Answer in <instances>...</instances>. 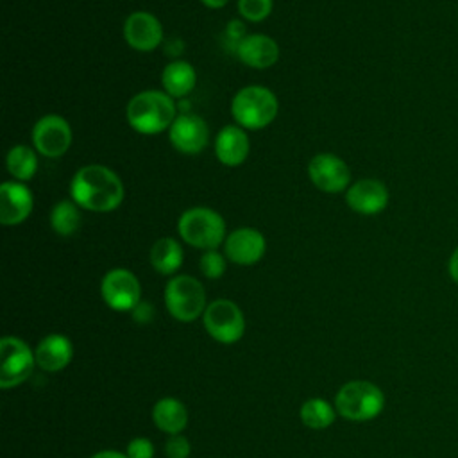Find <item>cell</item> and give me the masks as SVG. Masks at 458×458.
<instances>
[{"instance_id": "7", "label": "cell", "mask_w": 458, "mask_h": 458, "mask_svg": "<svg viewBox=\"0 0 458 458\" xmlns=\"http://www.w3.org/2000/svg\"><path fill=\"white\" fill-rule=\"evenodd\" d=\"M36 365V356L30 347L16 336L0 340V386L14 388L29 379Z\"/></svg>"}, {"instance_id": "21", "label": "cell", "mask_w": 458, "mask_h": 458, "mask_svg": "<svg viewBox=\"0 0 458 458\" xmlns=\"http://www.w3.org/2000/svg\"><path fill=\"white\" fill-rule=\"evenodd\" d=\"M152 420L161 431L179 435L188 424V410L179 399L163 397L152 408Z\"/></svg>"}, {"instance_id": "16", "label": "cell", "mask_w": 458, "mask_h": 458, "mask_svg": "<svg viewBox=\"0 0 458 458\" xmlns=\"http://www.w3.org/2000/svg\"><path fill=\"white\" fill-rule=\"evenodd\" d=\"M347 206L360 215H377L388 204V190L377 179H360L345 190Z\"/></svg>"}, {"instance_id": "31", "label": "cell", "mask_w": 458, "mask_h": 458, "mask_svg": "<svg viewBox=\"0 0 458 458\" xmlns=\"http://www.w3.org/2000/svg\"><path fill=\"white\" fill-rule=\"evenodd\" d=\"M132 318L138 324H148L154 318V306L147 301H140L132 310Z\"/></svg>"}, {"instance_id": "20", "label": "cell", "mask_w": 458, "mask_h": 458, "mask_svg": "<svg viewBox=\"0 0 458 458\" xmlns=\"http://www.w3.org/2000/svg\"><path fill=\"white\" fill-rule=\"evenodd\" d=\"M161 82L165 93H168L174 100L184 98L197 84V72L188 61H172L165 66Z\"/></svg>"}, {"instance_id": "28", "label": "cell", "mask_w": 458, "mask_h": 458, "mask_svg": "<svg viewBox=\"0 0 458 458\" xmlns=\"http://www.w3.org/2000/svg\"><path fill=\"white\" fill-rule=\"evenodd\" d=\"M165 453H166L168 458H188L190 453H191V447H190V442H188L186 437H182V435H172V437L166 440Z\"/></svg>"}, {"instance_id": "15", "label": "cell", "mask_w": 458, "mask_h": 458, "mask_svg": "<svg viewBox=\"0 0 458 458\" xmlns=\"http://www.w3.org/2000/svg\"><path fill=\"white\" fill-rule=\"evenodd\" d=\"M34 197L30 188L20 181H5L0 186V222L18 225L32 213Z\"/></svg>"}, {"instance_id": "17", "label": "cell", "mask_w": 458, "mask_h": 458, "mask_svg": "<svg viewBox=\"0 0 458 458\" xmlns=\"http://www.w3.org/2000/svg\"><path fill=\"white\" fill-rule=\"evenodd\" d=\"M236 57L256 70L270 68L279 59L277 43L267 34H247L234 50Z\"/></svg>"}, {"instance_id": "35", "label": "cell", "mask_w": 458, "mask_h": 458, "mask_svg": "<svg viewBox=\"0 0 458 458\" xmlns=\"http://www.w3.org/2000/svg\"><path fill=\"white\" fill-rule=\"evenodd\" d=\"M209 9H222L229 0H200Z\"/></svg>"}, {"instance_id": "22", "label": "cell", "mask_w": 458, "mask_h": 458, "mask_svg": "<svg viewBox=\"0 0 458 458\" xmlns=\"http://www.w3.org/2000/svg\"><path fill=\"white\" fill-rule=\"evenodd\" d=\"M182 247L177 240L170 236L159 238L150 249V263L154 270L163 276H172L174 272H177L182 265Z\"/></svg>"}, {"instance_id": "14", "label": "cell", "mask_w": 458, "mask_h": 458, "mask_svg": "<svg viewBox=\"0 0 458 458\" xmlns=\"http://www.w3.org/2000/svg\"><path fill=\"white\" fill-rule=\"evenodd\" d=\"M267 250L265 236L254 227H240L227 234L224 254L234 265H254Z\"/></svg>"}, {"instance_id": "9", "label": "cell", "mask_w": 458, "mask_h": 458, "mask_svg": "<svg viewBox=\"0 0 458 458\" xmlns=\"http://www.w3.org/2000/svg\"><path fill=\"white\" fill-rule=\"evenodd\" d=\"M100 293L106 304L116 311H132L141 301L138 277L127 268L109 270L100 283Z\"/></svg>"}, {"instance_id": "23", "label": "cell", "mask_w": 458, "mask_h": 458, "mask_svg": "<svg viewBox=\"0 0 458 458\" xmlns=\"http://www.w3.org/2000/svg\"><path fill=\"white\" fill-rule=\"evenodd\" d=\"M5 166L11 177L20 182H27L38 170V156L29 145H14L5 157Z\"/></svg>"}, {"instance_id": "33", "label": "cell", "mask_w": 458, "mask_h": 458, "mask_svg": "<svg viewBox=\"0 0 458 458\" xmlns=\"http://www.w3.org/2000/svg\"><path fill=\"white\" fill-rule=\"evenodd\" d=\"M449 276L454 283H458V247L454 249V252L449 258Z\"/></svg>"}, {"instance_id": "25", "label": "cell", "mask_w": 458, "mask_h": 458, "mask_svg": "<svg viewBox=\"0 0 458 458\" xmlns=\"http://www.w3.org/2000/svg\"><path fill=\"white\" fill-rule=\"evenodd\" d=\"M335 408L322 397H311L301 406V420L311 429H326L333 424Z\"/></svg>"}, {"instance_id": "3", "label": "cell", "mask_w": 458, "mask_h": 458, "mask_svg": "<svg viewBox=\"0 0 458 458\" xmlns=\"http://www.w3.org/2000/svg\"><path fill=\"white\" fill-rule=\"evenodd\" d=\"M279 102L272 89L265 86H245L231 102L234 122L249 131H259L270 125L277 114Z\"/></svg>"}, {"instance_id": "34", "label": "cell", "mask_w": 458, "mask_h": 458, "mask_svg": "<svg viewBox=\"0 0 458 458\" xmlns=\"http://www.w3.org/2000/svg\"><path fill=\"white\" fill-rule=\"evenodd\" d=\"M91 458H129V456L123 454V453H120V451H111V449H107V451H98V453H95Z\"/></svg>"}, {"instance_id": "4", "label": "cell", "mask_w": 458, "mask_h": 458, "mask_svg": "<svg viewBox=\"0 0 458 458\" xmlns=\"http://www.w3.org/2000/svg\"><path fill=\"white\" fill-rule=\"evenodd\" d=\"M179 236L197 249H216L225 242V222L220 213L206 206L186 209L177 220Z\"/></svg>"}, {"instance_id": "18", "label": "cell", "mask_w": 458, "mask_h": 458, "mask_svg": "<svg viewBox=\"0 0 458 458\" xmlns=\"http://www.w3.org/2000/svg\"><path fill=\"white\" fill-rule=\"evenodd\" d=\"M250 150L247 132L240 125H225L215 138L216 159L225 166L242 165Z\"/></svg>"}, {"instance_id": "30", "label": "cell", "mask_w": 458, "mask_h": 458, "mask_svg": "<svg viewBox=\"0 0 458 458\" xmlns=\"http://www.w3.org/2000/svg\"><path fill=\"white\" fill-rule=\"evenodd\" d=\"M224 36H225V39H229V43H231L229 48L234 52L236 47H238V43L247 36V34H245V25H243L240 20H231V21L227 23V27H225Z\"/></svg>"}, {"instance_id": "10", "label": "cell", "mask_w": 458, "mask_h": 458, "mask_svg": "<svg viewBox=\"0 0 458 458\" xmlns=\"http://www.w3.org/2000/svg\"><path fill=\"white\" fill-rule=\"evenodd\" d=\"M73 140L70 123L59 114H45L32 127L34 148L45 157H61Z\"/></svg>"}, {"instance_id": "6", "label": "cell", "mask_w": 458, "mask_h": 458, "mask_svg": "<svg viewBox=\"0 0 458 458\" xmlns=\"http://www.w3.org/2000/svg\"><path fill=\"white\" fill-rule=\"evenodd\" d=\"M165 304L175 320L193 322L208 308L204 286L193 276H175L166 283Z\"/></svg>"}, {"instance_id": "1", "label": "cell", "mask_w": 458, "mask_h": 458, "mask_svg": "<svg viewBox=\"0 0 458 458\" xmlns=\"http://www.w3.org/2000/svg\"><path fill=\"white\" fill-rule=\"evenodd\" d=\"M72 200L93 213L114 211L123 200L120 177L104 165H86L79 168L70 182Z\"/></svg>"}, {"instance_id": "32", "label": "cell", "mask_w": 458, "mask_h": 458, "mask_svg": "<svg viewBox=\"0 0 458 458\" xmlns=\"http://www.w3.org/2000/svg\"><path fill=\"white\" fill-rule=\"evenodd\" d=\"M182 48H184V43H182L179 38H174V39H170V41L165 45L166 55H172V57L179 55V54L182 52Z\"/></svg>"}, {"instance_id": "2", "label": "cell", "mask_w": 458, "mask_h": 458, "mask_svg": "<svg viewBox=\"0 0 458 458\" xmlns=\"http://www.w3.org/2000/svg\"><path fill=\"white\" fill-rule=\"evenodd\" d=\"M177 107L175 100L157 89H145L136 93L127 107H125V118L127 123L140 134H157L174 123L177 118Z\"/></svg>"}, {"instance_id": "27", "label": "cell", "mask_w": 458, "mask_h": 458, "mask_svg": "<svg viewBox=\"0 0 458 458\" xmlns=\"http://www.w3.org/2000/svg\"><path fill=\"white\" fill-rule=\"evenodd\" d=\"M272 0H238V13L247 21H263L272 13Z\"/></svg>"}, {"instance_id": "26", "label": "cell", "mask_w": 458, "mask_h": 458, "mask_svg": "<svg viewBox=\"0 0 458 458\" xmlns=\"http://www.w3.org/2000/svg\"><path fill=\"white\" fill-rule=\"evenodd\" d=\"M225 254L218 252L216 249L204 250V254L199 259V268L208 279H218L225 272Z\"/></svg>"}, {"instance_id": "11", "label": "cell", "mask_w": 458, "mask_h": 458, "mask_svg": "<svg viewBox=\"0 0 458 458\" xmlns=\"http://www.w3.org/2000/svg\"><path fill=\"white\" fill-rule=\"evenodd\" d=\"M308 175L315 188L326 193H340L347 190L351 182V170L347 163L329 152L317 154L310 159Z\"/></svg>"}, {"instance_id": "13", "label": "cell", "mask_w": 458, "mask_h": 458, "mask_svg": "<svg viewBox=\"0 0 458 458\" xmlns=\"http://www.w3.org/2000/svg\"><path fill=\"white\" fill-rule=\"evenodd\" d=\"M125 43L138 52H152L163 41L161 21L145 11H136L123 23Z\"/></svg>"}, {"instance_id": "8", "label": "cell", "mask_w": 458, "mask_h": 458, "mask_svg": "<svg viewBox=\"0 0 458 458\" xmlns=\"http://www.w3.org/2000/svg\"><path fill=\"white\" fill-rule=\"evenodd\" d=\"M202 320L209 336L220 344H234L245 333L243 313L238 304L229 299H216L209 302Z\"/></svg>"}, {"instance_id": "5", "label": "cell", "mask_w": 458, "mask_h": 458, "mask_svg": "<svg viewBox=\"0 0 458 458\" xmlns=\"http://www.w3.org/2000/svg\"><path fill=\"white\" fill-rule=\"evenodd\" d=\"M385 408V395L370 381H349L335 397V410L347 420L365 422L376 419Z\"/></svg>"}, {"instance_id": "19", "label": "cell", "mask_w": 458, "mask_h": 458, "mask_svg": "<svg viewBox=\"0 0 458 458\" xmlns=\"http://www.w3.org/2000/svg\"><path fill=\"white\" fill-rule=\"evenodd\" d=\"M36 365L45 372H59L63 370L73 356V347L70 338L64 335H47L34 351Z\"/></svg>"}, {"instance_id": "29", "label": "cell", "mask_w": 458, "mask_h": 458, "mask_svg": "<svg viewBox=\"0 0 458 458\" xmlns=\"http://www.w3.org/2000/svg\"><path fill=\"white\" fill-rule=\"evenodd\" d=\"M125 454L129 458H152L154 456V445L148 438L138 437V438H132L127 444V453Z\"/></svg>"}, {"instance_id": "12", "label": "cell", "mask_w": 458, "mask_h": 458, "mask_svg": "<svg viewBox=\"0 0 458 458\" xmlns=\"http://www.w3.org/2000/svg\"><path fill=\"white\" fill-rule=\"evenodd\" d=\"M168 140L181 154H200L209 141V127L202 116L193 113L179 114L168 129Z\"/></svg>"}, {"instance_id": "24", "label": "cell", "mask_w": 458, "mask_h": 458, "mask_svg": "<svg viewBox=\"0 0 458 458\" xmlns=\"http://www.w3.org/2000/svg\"><path fill=\"white\" fill-rule=\"evenodd\" d=\"M82 222L81 209L73 200H59L50 211V227L59 236H72Z\"/></svg>"}]
</instances>
